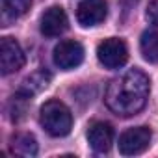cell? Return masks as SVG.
<instances>
[{"mask_svg":"<svg viewBox=\"0 0 158 158\" xmlns=\"http://www.w3.org/2000/svg\"><path fill=\"white\" fill-rule=\"evenodd\" d=\"M149 89L151 82L147 74L139 69H128L119 78L110 82L104 95V102L114 114L121 117H130L145 108Z\"/></svg>","mask_w":158,"mask_h":158,"instance_id":"1","label":"cell"},{"mask_svg":"<svg viewBox=\"0 0 158 158\" xmlns=\"http://www.w3.org/2000/svg\"><path fill=\"white\" fill-rule=\"evenodd\" d=\"M39 121H41L43 128L50 136H54V138H63L73 128L71 110L63 102H60V101L45 102L41 106V112H39Z\"/></svg>","mask_w":158,"mask_h":158,"instance_id":"2","label":"cell"},{"mask_svg":"<svg viewBox=\"0 0 158 158\" xmlns=\"http://www.w3.org/2000/svg\"><path fill=\"white\" fill-rule=\"evenodd\" d=\"M97 58L106 69H119L128 60V48L123 39L110 37L104 39L97 48Z\"/></svg>","mask_w":158,"mask_h":158,"instance_id":"3","label":"cell"},{"mask_svg":"<svg viewBox=\"0 0 158 158\" xmlns=\"http://www.w3.org/2000/svg\"><path fill=\"white\" fill-rule=\"evenodd\" d=\"M152 139V132L149 127H134L121 134L119 138V152L123 156L141 154Z\"/></svg>","mask_w":158,"mask_h":158,"instance_id":"4","label":"cell"},{"mask_svg":"<svg viewBox=\"0 0 158 158\" xmlns=\"http://www.w3.org/2000/svg\"><path fill=\"white\" fill-rule=\"evenodd\" d=\"M82 60H84V47L74 39L60 41L54 48V63L63 71L78 67Z\"/></svg>","mask_w":158,"mask_h":158,"instance_id":"5","label":"cell"},{"mask_svg":"<svg viewBox=\"0 0 158 158\" xmlns=\"http://www.w3.org/2000/svg\"><path fill=\"white\" fill-rule=\"evenodd\" d=\"M24 65V52L13 37H2L0 41V69L2 74H11Z\"/></svg>","mask_w":158,"mask_h":158,"instance_id":"6","label":"cell"},{"mask_svg":"<svg viewBox=\"0 0 158 158\" xmlns=\"http://www.w3.org/2000/svg\"><path fill=\"white\" fill-rule=\"evenodd\" d=\"M106 2L104 0H82L76 10V19L82 26H95L106 19Z\"/></svg>","mask_w":158,"mask_h":158,"instance_id":"7","label":"cell"},{"mask_svg":"<svg viewBox=\"0 0 158 158\" xmlns=\"http://www.w3.org/2000/svg\"><path fill=\"white\" fill-rule=\"evenodd\" d=\"M67 26H69L67 15H65L63 8H60V6H52L41 15V34L47 37L61 35L67 30Z\"/></svg>","mask_w":158,"mask_h":158,"instance_id":"8","label":"cell"},{"mask_svg":"<svg viewBox=\"0 0 158 158\" xmlns=\"http://www.w3.org/2000/svg\"><path fill=\"white\" fill-rule=\"evenodd\" d=\"M88 141L95 152H108L112 143H114V128L108 123L97 121L89 127L88 130Z\"/></svg>","mask_w":158,"mask_h":158,"instance_id":"9","label":"cell"},{"mask_svg":"<svg viewBox=\"0 0 158 158\" xmlns=\"http://www.w3.org/2000/svg\"><path fill=\"white\" fill-rule=\"evenodd\" d=\"M48 82H50V74L45 73V71H37V73L30 74L26 80L23 82L19 93L30 99L32 95H35V93H39L41 89H45V88L48 86Z\"/></svg>","mask_w":158,"mask_h":158,"instance_id":"10","label":"cell"},{"mask_svg":"<svg viewBox=\"0 0 158 158\" xmlns=\"http://www.w3.org/2000/svg\"><path fill=\"white\" fill-rule=\"evenodd\" d=\"M11 152L19 156H35L37 154V143L32 134H17L11 139Z\"/></svg>","mask_w":158,"mask_h":158,"instance_id":"11","label":"cell"},{"mask_svg":"<svg viewBox=\"0 0 158 158\" xmlns=\"http://www.w3.org/2000/svg\"><path fill=\"white\" fill-rule=\"evenodd\" d=\"M139 48L147 61L156 63L158 61V32H154V30L143 32L141 39H139Z\"/></svg>","mask_w":158,"mask_h":158,"instance_id":"12","label":"cell"},{"mask_svg":"<svg viewBox=\"0 0 158 158\" xmlns=\"http://www.w3.org/2000/svg\"><path fill=\"white\" fill-rule=\"evenodd\" d=\"M30 6H32V0H4V13L17 19L24 15L30 10Z\"/></svg>","mask_w":158,"mask_h":158,"instance_id":"13","label":"cell"},{"mask_svg":"<svg viewBox=\"0 0 158 158\" xmlns=\"http://www.w3.org/2000/svg\"><path fill=\"white\" fill-rule=\"evenodd\" d=\"M147 21L152 26H158V0H152L147 8Z\"/></svg>","mask_w":158,"mask_h":158,"instance_id":"14","label":"cell"},{"mask_svg":"<svg viewBox=\"0 0 158 158\" xmlns=\"http://www.w3.org/2000/svg\"><path fill=\"white\" fill-rule=\"evenodd\" d=\"M119 2H123L125 6H134V4L138 2V0H119Z\"/></svg>","mask_w":158,"mask_h":158,"instance_id":"15","label":"cell"}]
</instances>
